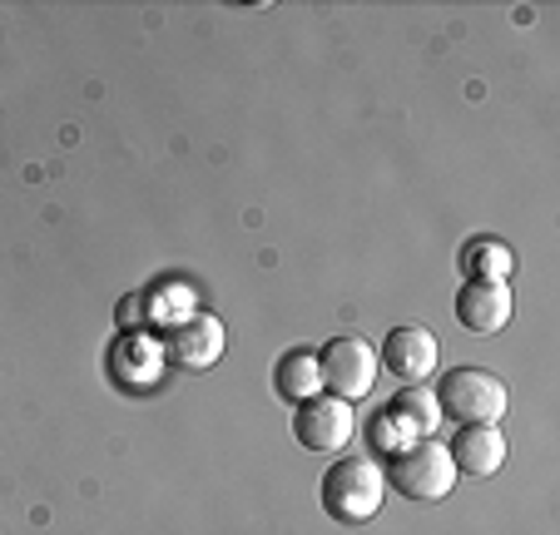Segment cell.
I'll return each mask as SVG.
<instances>
[{
    "instance_id": "cell-7",
    "label": "cell",
    "mask_w": 560,
    "mask_h": 535,
    "mask_svg": "<svg viewBox=\"0 0 560 535\" xmlns=\"http://www.w3.org/2000/svg\"><path fill=\"white\" fill-rule=\"evenodd\" d=\"M377 362L397 382L417 387L422 377H432V372H436V362H442V347H436V337L427 333V327H392L387 342H382V352H377Z\"/></svg>"
},
{
    "instance_id": "cell-2",
    "label": "cell",
    "mask_w": 560,
    "mask_h": 535,
    "mask_svg": "<svg viewBox=\"0 0 560 535\" xmlns=\"http://www.w3.org/2000/svg\"><path fill=\"white\" fill-rule=\"evenodd\" d=\"M382 491H387V481H382V472L368 462V456H338V462L323 472V486H317L323 511H328L338 525L372 521V515L382 511Z\"/></svg>"
},
{
    "instance_id": "cell-1",
    "label": "cell",
    "mask_w": 560,
    "mask_h": 535,
    "mask_svg": "<svg viewBox=\"0 0 560 535\" xmlns=\"http://www.w3.org/2000/svg\"><path fill=\"white\" fill-rule=\"evenodd\" d=\"M436 411L456 427H497L506 417V382L487 368H452L436 382Z\"/></svg>"
},
{
    "instance_id": "cell-10",
    "label": "cell",
    "mask_w": 560,
    "mask_h": 535,
    "mask_svg": "<svg viewBox=\"0 0 560 535\" xmlns=\"http://www.w3.org/2000/svg\"><path fill=\"white\" fill-rule=\"evenodd\" d=\"M273 387L283 397L303 402V397H317L323 392V377H317V352H288L273 372Z\"/></svg>"
},
{
    "instance_id": "cell-5",
    "label": "cell",
    "mask_w": 560,
    "mask_h": 535,
    "mask_svg": "<svg viewBox=\"0 0 560 535\" xmlns=\"http://www.w3.org/2000/svg\"><path fill=\"white\" fill-rule=\"evenodd\" d=\"M358 431V417H352V402H338L328 392L317 397H303L293 411V437L303 452H317V456H338L342 446L352 441Z\"/></svg>"
},
{
    "instance_id": "cell-12",
    "label": "cell",
    "mask_w": 560,
    "mask_h": 535,
    "mask_svg": "<svg viewBox=\"0 0 560 535\" xmlns=\"http://www.w3.org/2000/svg\"><path fill=\"white\" fill-rule=\"evenodd\" d=\"M387 421H397V427H412V431H422V437H427V431L442 421V411H436L432 392L407 387V392H397V402L387 407Z\"/></svg>"
},
{
    "instance_id": "cell-9",
    "label": "cell",
    "mask_w": 560,
    "mask_h": 535,
    "mask_svg": "<svg viewBox=\"0 0 560 535\" xmlns=\"http://www.w3.org/2000/svg\"><path fill=\"white\" fill-rule=\"evenodd\" d=\"M446 456L466 476H497L506 462V437L497 427H456V437L446 441Z\"/></svg>"
},
{
    "instance_id": "cell-3",
    "label": "cell",
    "mask_w": 560,
    "mask_h": 535,
    "mask_svg": "<svg viewBox=\"0 0 560 535\" xmlns=\"http://www.w3.org/2000/svg\"><path fill=\"white\" fill-rule=\"evenodd\" d=\"M382 481H392L407 501H442V496H452V486H456V466H452V456H446L442 441L422 437V441L397 446V452L387 456Z\"/></svg>"
},
{
    "instance_id": "cell-4",
    "label": "cell",
    "mask_w": 560,
    "mask_h": 535,
    "mask_svg": "<svg viewBox=\"0 0 560 535\" xmlns=\"http://www.w3.org/2000/svg\"><path fill=\"white\" fill-rule=\"evenodd\" d=\"M317 377L323 392L338 402H362L377 382V352H372L368 337H332L317 352Z\"/></svg>"
},
{
    "instance_id": "cell-8",
    "label": "cell",
    "mask_w": 560,
    "mask_h": 535,
    "mask_svg": "<svg viewBox=\"0 0 560 535\" xmlns=\"http://www.w3.org/2000/svg\"><path fill=\"white\" fill-rule=\"evenodd\" d=\"M511 288L487 283V278H466V288L456 293V323L476 337H497L511 323Z\"/></svg>"
},
{
    "instance_id": "cell-6",
    "label": "cell",
    "mask_w": 560,
    "mask_h": 535,
    "mask_svg": "<svg viewBox=\"0 0 560 535\" xmlns=\"http://www.w3.org/2000/svg\"><path fill=\"white\" fill-rule=\"evenodd\" d=\"M164 362L179 372H203L219 362L223 352V323L209 313H189L184 323H174L170 333H164Z\"/></svg>"
},
{
    "instance_id": "cell-11",
    "label": "cell",
    "mask_w": 560,
    "mask_h": 535,
    "mask_svg": "<svg viewBox=\"0 0 560 535\" xmlns=\"http://www.w3.org/2000/svg\"><path fill=\"white\" fill-rule=\"evenodd\" d=\"M462 268H466V278H487V283H506V274H511V248H506V243H497V239L466 243Z\"/></svg>"
}]
</instances>
